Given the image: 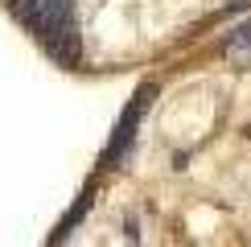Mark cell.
I'll return each mask as SVG.
<instances>
[{
    "label": "cell",
    "instance_id": "6da1fadb",
    "mask_svg": "<svg viewBox=\"0 0 251 247\" xmlns=\"http://www.w3.org/2000/svg\"><path fill=\"white\" fill-rule=\"evenodd\" d=\"M8 8H13V17L41 41V49H46L58 66H78L82 37H78L75 0H8Z\"/></svg>",
    "mask_w": 251,
    "mask_h": 247
},
{
    "label": "cell",
    "instance_id": "7a4b0ae2",
    "mask_svg": "<svg viewBox=\"0 0 251 247\" xmlns=\"http://www.w3.org/2000/svg\"><path fill=\"white\" fill-rule=\"evenodd\" d=\"M149 99H152V87H140V91L132 95V103L124 107L116 132H111V140H107V148H103V165L120 161V152H128V144H132V136H136V124H140L144 111H149Z\"/></svg>",
    "mask_w": 251,
    "mask_h": 247
},
{
    "label": "cell",
    "instance_id": "3957f363",
    "mask_svg": "<svg viewBox=\"0 0 251 247\" xmlns=\"http://www.w3.org/2000/svg\"><path fill=\"white\" fill-rule=\"evenodd\" d=\"M87 206H91V190H87V194H82V198H78V206H75V210H70V214H66V222H62V226H58V231H54V243H58V239H66V235H70V226H75V222L82 219V214H87Z\"/></svg>",
    "mask_w": 251,
    "mask_h": 247
},
{
    "label": "cell",
    "instance_id": "277c9868",
    "mask_svg": "<svg viewBox=\"0 0 251 247\" xmlns=\"http://www.w3.org/2000/svg\"><path fill=\"white\" fill-rule=\"evenodd\" d=\"M231 49H251V21L235 29V37H231Z\"/></svg>",
    "mask_w": 251,
    "mask_h": 247
}]
</instances>
